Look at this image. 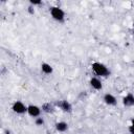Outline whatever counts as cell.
Returning a JSON list of instances; mask_svg holds the SVG:
<instances>
[{
    "label": "cell",
    "instance_id": "obj_6",
    "mask_svg": "<svg viewBox=\"0 0 134 134\" xmlns=\"http://www.w3.org/2000/svg\"><path fill=\"white\" fill-rule=\"evenodd\" d=\"M89 84H90V86H91L93 89H95V90H100V89L103 88L102 81H100L98 77H96V76L91 77L90 81H89Z\"/></svg>",
    "mask_w": 134,
    "mask_h": 134
},
{
    "label": "cell",
    "instance_id": "obj_7",
    "mask_svg": "<svg viewBox=\"0 0 134 134\" xmlns=\"http://www.w3.org/2000/svg\"><path fill=\"white\" fill-rule=\"evenodd\" d=\"M122 104L126 107H132V106H134V95L132 93H127L122 97Z\"/></svg>",
    "mask_w": 134,
    "mask_h": 134
},
{
    "label": "cell",
    "instance_id": "obj_10",
    "mask_svg": "<svg viewBox=\"0 0 134 134\" xmlns=\"http://www.w3.org/2000/svg\"><path fill=\"white\" fill-rule=\"evenodd\" d=\"M68 129V124L65 121H58L55 124V130L58 132H65Z\"/></svg>",
    "mask_w": 134,
    "mask_h": 134
},
{
    "label": "cell",
    "instance_id": "obj_13",
    "mask_svg": "<svg viewBox=\"0 0 134 134\" xmlns=\"http://www.w3.org/2000/svg\"><path fill=\"white\" fill-rule=\"evenodd\" d=\"M29 3L31 5H40V4H42V1L41 0H30Z\"/></svg>",
    "mask_w": 134,
    "mask_h": 134
},
{
    "label": "cell",
    "instance_id": "obj_3",
    "mask_svg": "<svg viewBox=\"0 0 134 134\" xmlns=\"http://www.w3.org/2000/svg\"><path fill=\"white\" fill-rule=\"evenodd\" d=\"M12 110L17 114H24V113H27V106H25L20 100H16L12 105Z\"/></svg>",
    "mask_w": 134,
    "mask_h": 134
},
{
    "label": "cell",
    "instance_id": "obj_9",
    "mask_svg": "<svg viewBox=\"0 0 134 134\" xmlns=\"http://www.w3.org/2000/svg\"><path fill=\"white\" fill-rule=\"evenodd\" d=\"M41 70H42V72L45 73V74H51V73L53 72L52 66H51L50 64H48V63H45V62L41 64Z\"/></svg>",
    "mask_w": 134,
    "mask_h": 134
},
{
    "label": "cell",
    "instance_id": "obj_8",
    "mask_svg": "<svg viewBox=\"0 0 134 134\" xmlns=\"http://www.w3.org/2000/svg\"><path fill=\"white\" fill-rule=\"evenodd\" d=\"M59 107H60L61 110L64 111V112H70V111L72 110V106H71V104H70L68 100H66V99L61 100L60 104H59Z\"/></svg>",
    "mask_w": 134,
    "mask_h": 134
},
{
    "label": "cell",
    "instance_id": "obj_5",
    "mask_svg": "<svg viewBox=\"0 0 134 134\" xmlns=\"http://www.w3.org/2000/svg\"><path fill=\"white\" fill-rule=\"evenodd\" d=\"M103 100H104L105 104L108 105V106H115L116 103H117L116 97H115L113 94H111V93H106V94L104 95V97H103Z\"/></svg>",
    "mask_w": 134,
    "mask_h": 134
},
{
    "label": "cell",
    "instance_id": "obj_12",
    "mask_svg": "<svg viewBox=\"0 0 134 134\" xmlns=\"http://www.w3.org/2000/svg\"><path fill=\"white\" fill-rule=\"evenodd\" d=\"M35 124H36L37 126H43V125H44V119H43L42 117H37V118L35 119Z\"/></svg>",
    "mask_w": 134,
    "mask_h": 134
},
{
    "label": "cell",
    "instance_id": "obj_1",
    "mask_svg": "<svg viewBox=\"0 0 134 134\" xmlns=\"http://www.w3.org/2000/svg\"><path fill=\"white\" fill-rule=\"evenodd\" d=\"M91 68L93 72L98 76H108L110 74V70L108 69V67L100 62H93Z\"/></svg>",
    "mask_w": 134,
    "mask_h": 134
},
{
    "label": "cell",
    "instance_id": "obj_16",
    "mask_svg": "<svg viewBox=\"0 0 134 134\" xmlns=\"http://www.w3.org/2000/svg\"><path fill=\"white\" fill-rule=\"evenodd\" d=\"M131 125H132V126H134V118H132V119H131Z\"/></svg>",
    "mask_w": 134,
    "mask_h": 134
},
{
    "label": "cell",
    "instance_id": "obj_4",
    "mask_svg": "<svg viewBox=\"0 0 134 134\" xmlns=\"http://www.w3.org/2000/svg\"><path fill=\"white\" fill-rule=\"evenodd\" d=\"M27 113H28L29 116L37 118L41 114V108L39 106H37V105H32V104L31 105H28L27 106Z\"/></svg>",
    "mask_w": 134,
    "mask_h": 134
},
{
    "label": "cell",
    "instance_id": "obj_2",
    "mask_svg": "<svg viewBox=\"0 0 134 134\" xmlns=\"http://www.w3.org/2000/svg\"><path fill=\"white\" fill-rule=\"evenodd\" d=\"M49 12H50V15H51L53 20H55L58 22H63L64 21V19H65V12L61 7L52 6V7H50Z\"/></svg>",
    "mask_w": 134,
    "mask_h": 134
},
{
    "label": "cell",
    "instance_id": "obj_14",
    "mask_svg": "<svg viewBox=\"0 0 134 134\" xmlns=\"http://www.w3.org/2000/svg\"><path fill=\"white\" fill-rule=\"evenodd\" d=\"M128 131H129L130 134H134V126L130 125V126L128 127Z\"/></svg>",
    "mask_w": 134,
    "mask_h": 134
},
{
    "label": "cell",
    "instance_id": "obj_11",
    "mask_svg": "<svg viewBox=\"0 0 134 134\" xmlns=\"http://www.w3.org/2000/svg\"><path fill=\"white\" fill-rule=\"evenodd\" d=\"M41 109H42V111H44V112H46V113H49V112H52V111H53V107H52V105H51L50 103H45V104H43Z\"/></svg>",
    "mask_w": 134,
    "mask_h": 134
},
{
    "label": "cell",
    "instance_id": "obj_15",
    "mask_svg": "<svg viewBox=\"0 0 134 134\" xmlns=\"http://www.w3.org/2000/svg\"><path fill=\"white\" fill-rule=\"evenodd\" d=\"M28 12H29L30 14H34V13H35V10H32V7H31V6L28 7Z\"/></svg>",
    "mask_w": 134,
    "mask_h": 134
}]
</instances>
